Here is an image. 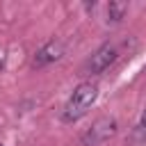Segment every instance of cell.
I'll use <instances>...</instances> for the list:
<instances>
[{"instance_id": "obj_1", "label": "cell", "mask_w": 146, "mask_h": 146, "mask_svg": "<svg viewBox=\"0 0 146 146\" xmlns=\"http://www.w3.org/2000/svg\"><path fill=\"white\" fill-rule=\"evenodd\" d=\"M96 96H98V84L96 82H82V84H78L73 89V94H71V98L66 100L64 110H62V121L64 123H73V121L82 119L91 110Z\"/></svg>"}, {"instance_id": "obj_2", "label": "cell", "mask_w": 146, "mask_h": 146, "mask_svg": "<svg viewBox=\"0 0 146 146\" xmlns=\"http://www.w3.org/2000/svg\"><path fill=\"white\" fill-rule=\"evenodd\" d=\"M114 132H116V119H114V116H100V119H96L94 125L82 135V144H84V146H98V144L107 141Z\"/></svg>"}, {"instance_id": "obj_3", "label": "cell", "mask_w": 146, "mask_h": 146, "mask_svg": "<svg viewBox=\"0 0 146 146\" xmlns=\"http://www.w3.org/2000/svg\"><path fill=\"white\" fill-rule=\"evenodd\" d=\"M116 46L114 43H103L94 55H91V59L87 62V73H103L105 68H110V64H114V59H116Z\"/></svg>"}, {"instance_id": "obj_4", "label": "cell", "mask_w": 146, "mask_h": 146, "mask_svg": "<svg viewBox=\"0 0 146 146\" xmlns=\"http://www.w3.org/2000/svg\"><path fill=\"white\" fill-rule=\"evenodd\" d=\"M62 55H64V43H62V41H48L41 50H36V55H34L32 64L39 68V66H46V64L57 62Z\"/></svg>"}, {"instance_id": "obj_5", "label": "cell", "mask_w": 146, "mask_h": 146, "mask_svg": "<svg viewBox=\"0 0 146 146\" xmlns=\"http://www.w3.org/2000/svg\"><path fill=\"white\" fill-rule=\"evenodd\" d=\"M125 11H128L125 2H110V7H107V21L110 23H119Z\"/></svg>"}, {"instance_id": "obj_6", "label": "cell", "mask_w": 146, "mask_h": 146, "mask_svg": "<svg viewBox=\"0 0 146 146\" xmlns=\"http://www.w3.org/2000/svg\"><path fill=\"white\" fill-rule=\"evenodd\" d=\"M132 141L135 144H146V110L141 112L137 125L132 128Z\"/></svg>"}, {"instance_id": "obj_7", "label": "cell", "mask_w": 146, "mask_h": 146, "mask_svg": "<svg viewBox=\"0 0 146 146\" xmlns=\"http://www.w3.org/2000/svg\"><path fill=\"white\" fill-rule=\"evenodd\" d=\"M2 64H5V50L0 48V68H2Z\"/></svg>"}, {"instance_id": "obj_8", "label": "cell", "mask_w": 146, "mask_h": 146, "mask_svg": "<svg viewBox=\"0 0 146 146\" xmlns=\"http://www.w3.org/2000/svg\"><path fill=\"white\" fill-rule=\"evenodd\" d=\"M0 146H2V144H0Z\"/></svg>"}]
</instances>
